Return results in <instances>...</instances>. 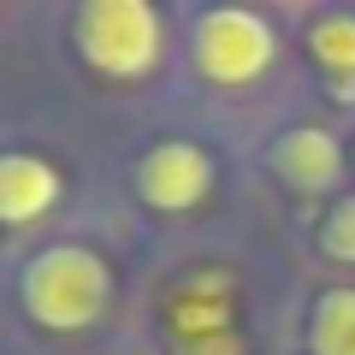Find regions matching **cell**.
I'll use <instances>...</instances> for the list:
<instances>
[{"instance_id":"obj_1","label":"cell","mask_w":355,"mask_h":355,"mask_svg":"<svg viewBox=\"0 0 355 355\" xmlns=\"http://www.w3.org/2000/svg\"><path fill=\"white\" fill-rule=\"evenodd\" d=\"M18 308L36 331L83 338L113 308V266L89 243H42L18 266Z\"/></svg>"},{"instance_id":"obj_2","label":"cell","mask_w":355,"mask_h":355,"mask_svg":"<svg viewBox=\"0 0 355 355\" xmlns=\"http://www.w3.org/2000/svg\"><path fill=\"white\" fill-rule=\"evenodd\" d=\"M71 48L101 83H142L166 60V18L148 0H89L71 18Z\"/></svg>"},{"instance_id":"obj_3","label":"cell","mask_w":355,"mask_h":355,"mask_svg":"<svg viewBox=\"0 0 355 355\" xmlns=\"http://www.w3.org/2000/svg\"><path fill=\"white\" fill-rule=\"evenodd\" d=\"M190 65L214 89H254L279 65V24L254 6H202L190 12Z\"/></svg>"},{"instance_id":"obj_4","label":"cell","mask_w":355,"mask_h":355,"mask_svg":"<svg viewBox=\"0 0 355 355\" xmlns=\"http://www.w3.org/2000/svg\"><path fill=\"white\" fill-rule=\"evenodd\" d=\"M219 184V160L190 137H160L130 166V196L148 214H196Z\"/></svg>"},{"instance_id":"obj_5","label":"cell","mask_w":355,"mask_h":355,"mask_svg":"<svg viewBox=\"0 0 355 355\" xmlns=\"http://www.w3.org/2000/svg\"><path fill=\"white\" fill-rule=\"evenodd\" d=\"M266 172L279 178L291 196H302V202H338L343 178L355 166H349L343 137H331L326 125H284L266 142Z\"/></svg>"},{"instance_id":"obj_6","label":"cell","mask_w":355,"mask_h":355,"mask_svg":"<svg viewBox=\"0 0 355 355\" xmlns=\"http://www.w3.org/2000/svg\"><path fill=\"white\" fill-rule=\"evenodd\" d=\"M60 196H65V178H60V166L48 154L6 148V160H0V219H6V231L42 225L60 207Z\"/></svg>"},{"instance_id":"obj_7","label":"cell","mask_w":355,"mask_h":355,"mask_svg":"<svg viewBox=\"0 0 355 355\" xmlns=\"http://www.w3.org/2000/svg\"><path fill=\"white\" fill-rule=\"evenodd\" d=\"M172 349L178 355H237V320L219 291H184L172 314Z\"/></svg>"},{"instance_id":"obj_8","label":"cell","mask_w":355,"mask_h":355,"mask_svg":"<svg viewBox=\"0 0 355 355\" xmlns=\"http://www.w3.org/2000/svg\"><path fill=\"white\" fill-rule=\"evenodd\" d=\"M302 48L314 60V71L338 89V101H355V12L349 6H326L308 18Z\"/></svg>"},{"instance_id":"obj_9","label":"cell","mask_w":355,"mask_h":355,"mask_svg":"<svg viewBox=\"0 0 355 355\" xmlns=\"http://www.w3.org/2000/svg\"><path fill=\"white\" fill-rule=\"evenodd\" d=\"M308 355H355V284H326L308 302Z\"/></svg>"},{"instance_id":"obj_10","label":"cell","mask_w":355,"mask_h":355,"mask_svg":"<svg viewBox=\"0 0 355 355\" xmlns=\"http://www.w3.org/2000/svg\"><path fill=\"white\" fill-rule=\"evenodd\" d=\"M314 249L326 261H338V266H355V190H343L338 202H326V214L314 225Z\"/></svg>"},{"instance_id":"obj_11","label":"cell","mask_w":355,"mask_h":355,"mask_svg":"<svg viewBox=\"0 0 355 355\" xmlns=\"http://www.w3.org/2000/svg\"><path fill=\"white\" fill-rule=\"evenodd\" d=\"M349 166H355V142H349Z\"/></svg>"}]
</instances>
